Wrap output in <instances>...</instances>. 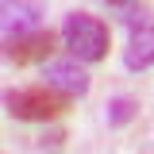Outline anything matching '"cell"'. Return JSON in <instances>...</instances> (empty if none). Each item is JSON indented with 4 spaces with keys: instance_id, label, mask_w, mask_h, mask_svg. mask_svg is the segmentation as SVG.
I'll return each instance as SVG.
<instances>
[{
    "instance_id": "3",
    "label": "cell",
    "mask_w": 154,
    "mask_h": 154,
    "mask_svg": "<svg viewBox=\"0 0 154 154\" xmlns=\"http://www.w3.org/2000/svg\"><path fill=\"white\" fill-rule=\"evenodd\" d=\"M123 66L131 73H143L154 66V12H127V46Z\"/></svg>"
},
{
    "instance_id": "1",
    "label": "cell",
    "mask_w": 154,
    "mask_h": 154,
    "mask_svg": "<svg viewBox=\"0 0 154 154\" xmlns=\"http://www.w3.org/2000/svg\"><path fill=\"white\" fill-rule=\"evenodd\" d=\"M62 42L69 58L93 66V62H104L108 58V46H112V35H108V23L100 16H89V12H69L66 23H62Z\"/></svg>"
},
{
    "instance_id": "7",
    "label": "cell",
    "mask_w": 154,
    "mask_h": 154,
    "mask_svg": "<svg viewBox=\"0 0 154 154\" xmlns=\"http://www.w3.org/2000/svg\"><path fill=\"white\" fill-rule=\"evenodd\" d=\"M100 4H116V8H123V4H135V0H100Z\"/></svg>"
},
{
    "instance_id": "2",
    "label": "cell",
    "mask_w": 154,
    "mask_h": 154,
    "mask_svg": "<svg viewBox=\"0 0 154 154\" xmlns=\"http://www.w3.org/2000/svg\"><path fill=\"white\" fill-rule=\"evenodd\" d=\"M4 104H8V116L12 119H23V123H50L58 116L69 112V96L50 89V85H23V89H8L4 93Z\"/></svg>"
},
{
    "instance_id": "5",
    "label": "cell",
    "mask_w": 154,
    "mask_h": 154,
    "mask_svg": "<svg viewBox=\"0 0 154 154\" xmlns=\"http://www.w3.org/2000/svg\"><path fill=\"white\" fill-rule=\"evenodd\" d=\"M46 85L58 89V93H66L69 100H77V96L89 93V73L81 69L77 58H69V62H50L46 66Z\"/></svg>"
},
{
    "instance_id": "4",
    "label": "cell",
    "mask_w": 154,
    "mask_h": 154,
    "mask_svg": "<svg viewBox=\"0 0 154 154\" xmlns=\"http://www.w3.org/2000/svg\"><path fill=\"white\" fill-rule=\"evenodd\" d=\"M58 31L50 27H35V31H16L4 42V58L12 66H35V62H46V58L58 50Z\"/></svg>"
},
{
    "instance_id": "6",
    "label": "cell",
    "mask_w": 154,
    "mask_h": 154,
    "mask_svg": "<svg viewBox=\"0 0 154 154\" xmlns=\"http://www.w3.org/2000/svg\"><path fill=\"white\" fill-rule=\"evenodd\" d=\"M135 116H139V100H135V96H112V100H108V123H112V127L131 123Z\"/></svg>"
}]
</instances>
